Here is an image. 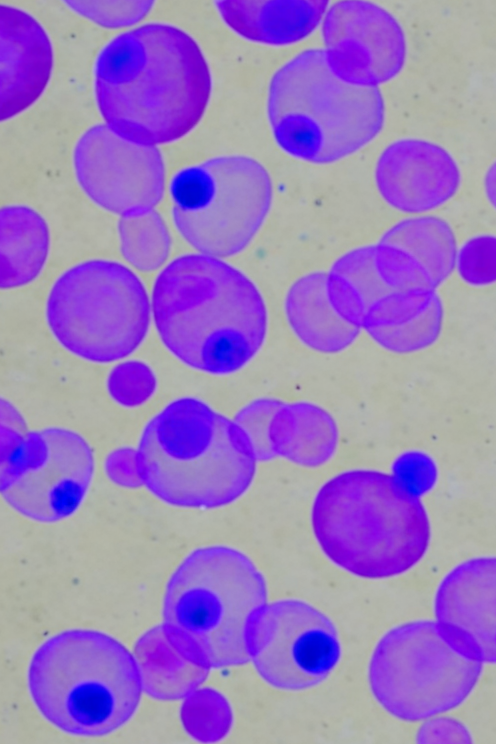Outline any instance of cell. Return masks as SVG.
Returning a JSON list of instances; mask_svg holds the SVG:
<instances>
[{"instance_id": "obj_28", "label": "cell", "mask_w": 496, "mask_h": 744, "mask_svg": "<svg viewBox=\"0 0 496 744\" xmlns=\"http://www.w3.org/2000/svg\"><path fill=\"white\" fill-rule=\"evenodd\" d=\"M108 386L116 400L126 405H135L152 394L155 379L152 371L143 363L126 362L112 371Z\"/></svg>"}, {"instance_id": "obj_21", "label": "cell", "mask_w": 496, "mask_h": 744, "mask_svg": "<svg viewBox=\"0 0 496 744\" xmlns=\"http://www.w3.org/2000/svg\"><path fill=\"white\" fill-rule=\"evenodd\" d=\"M268 438L274 456L318 466L335 451L337 429L331 416L317 406L282 403L271 420Z\"/></svg>"}, {"instance_id": "obj_17", "label": "cell", "mask_w": 496, "mask_h": 744, "mask_svg": "<svg viewBox=\"0 0 496 744\" xmlns=\"http://www.w3.org/2000/svg\"><path fill=\"white\" fill-rule=\"evenodd\" d=\"M375 179L389 205L421 213L441 206L456 193L460 172L443 147L421 139H402L382 152Z\"/></svg>"}, {"instance_id": "obj_8", "label": "cell", "mask_w": 496, "mask_h": 744, "mask_svg": "<svg viewBox=\"0 0 496 744\" xmlns=\"http://www.w3.org/2000/svg\"><path fill=\"white\" fill-rule=\"evenodd\" d=\"M146 291L125 266L94 260L74 266L54 284L47 320L70 352L93 362H111L132 353L149 326Z\"/></svg>"}, {"instance_id": "obj_31", "label": "cell", "mask_w": 496, "mask_h": 744, "mask_svg": "<svg viewBox=\"0 0 496 744\" xmlns=\"http://www.w3.org/2000/svg\"><path fill=\"white\" fill-rule=\"evenodd\" d=\"M107 467L109 475L115 482L127 486H136L142 483L137 469L135 451H116L109 458Z\"/></svg>"}, {"instance_id": "obj_6", "label": "cell", "mask_w": 496, "mask_h": 744, "mask_svg": "<svg viewBox=\"0 0 496 744\" xmlns=\"http://www.w3.org/2000/svg\"><path fill=\"white\" fill-rule=\"evenodd\" d=\"M28 689L41 715L71 735L98 737L126 724L142 694V676L128 649L95 630L71 629L34 653Z\"/></svg>"}, {"instance_id": "obj_29", "label": "cell", "mask_w": 496, "mask_h": 744, "mask_svg": "<svg viewBox=\"0 0 496 744\" xmlns=\"http://www.w3.org/2000/svg\"><path fill=\"white\" fill-rule=\"evenodd\" d=\"M282 402L272 399L257 400L248 405L236 418V422L249 435L257 459H268L274 457L269 444V427L271 420Z\"/></svg>"}, {"instance_id": "obj_13", "label": "cell", "mask_w": 496, "mask_h": 744, "mask_svg": "<svg viewBox=\"0 0 496 744\" xmlns=\"http://www.w3.org/2000/svg\"><path fill=\"white\" fill-rule=\"evenodd\" d=\"M77 180L100 207L121 216L152 209L165 186L162 155L156 146L128 141L107 125H95L77 141Z\"/></svg>"}, {"instance_id": "obj_20", "label": "cell", "mask_w": 496, "mask_h": 744, "mask_svg": "<svg viewBox=\"0 0 496 744\" xmlns=\"http://www.w3.org/2000/svg\"><path fill=\"white\" fill-rule=\"evenodd\" d=\"M286 314L299 339L323 353L344 350L360 331L333 307L325 273L308 274L291 286L286 298Z\"/></svg>"}, {"instance_id": "obj_23", "label": "cell", "mask_w": 496, "mask_h": 744, "mask_svg": "<svg viewBox=\"0 0 496 744\" xmlns=\"http://www.w3.org/2000/svg\"><path fill=\"white\" fill-rule=\"evenodd\" d=\"M380 242L396 247L415 259L435 288L456 267L458 250L455 235L449 224L438 217L403 220L389 229Z\"/></svg>"}, {"instance_id": "obj_10", "label": "cell", "mask_w": 496, "mask_h": 744, "mask_svg": "<svg viewBox=\"0 0 496 744\" xmlns=\"http://www.w3.org/2000/svg\"><path fill=\"white\" fill-rule=\"evenodd\" d=\"M482 663L455 651L436 622L404 623L378 642L369 683L379 704L404 721H419L459 706L470 695Z\"/></svg>"}, {"instance_id": "obj_14", "label": "cell", "mask_w": 496, "mask_h": 744, "mask_svg": "<svg viewBox=\"0 0 496 744\" xmlns=\"http://www.w3.org/2000/svg\"><path fill=\"white\" fill-rule=\"evenodd\" d=\"M327 289L338 314L369 331L384 324L402 296L435 287L409 254L379 242L352 250L338 259L327 274Z\"/></svg>"}, {"instance_id": "obj_16", "label": "cell", "mask_w": 496, "mask_h": 744, "mask_svg": "<svg viewBox=\"0 0 496 744\" xmlns=\"http://www.w3.org/2000/svg\"><path fill=\"white\" fill-rule=\"evenodd\" d=\"M444 640L468 659L496 663V557L461 563L441 581L434 600Z\"/></svg>"}, {"instance_id": "obj_11", "label": "cell", "mask_w": 496, "mask_h": 744, "mask_svg": "<svg viewBox=\"0 0 496 744\" xmlns=\"http://www.w3.org/2000/svg\"><path fill=\"white\" fill-rule=\"evenodd\" d=\"M24 430L9 428L8 448L3 447V498L18 513L38 522L67 518L90 485L91 449L67 429Z\"/></svg>"}, {"instance_id": "obj_19", "label": "cell", "mask_w": 496, "mask_h": 744, "mask_svg": "<svg viewBox=\"0 0 496 744\" xmlns=\"http://www.w3.org/2000/svg\"><path fill=\"white\" fill-rule=\"evenodd\" d=\"M220 16L239 36L288 45L307 37L326 14L327 1H217Z\"/></svg>"}, {"instance_id": "obj_1", "label": "cell", "mask_w": 496, "mask_h": 744, "mask_svg": "<svg viewBox=\"0 0 496 744\" xmlns=\"http://www.w3.org/2000/svg\"><path fill=\"white\" fill-rule=\"evenodd\" d=\"M95 95L106 125L146 146L176 141L201 120L211 74L197 42L178 27L150 23L122 33L99 53Z\"/></svg>"}, {"instance_id": "obj_4", "label": "cell", "mask_w": 496, "mask_h": 744, "mask_svg": "<svg viewBox=\"0 0 496 744\" xmlns=\"http://www.w3.org/2000/svg\"><path fill=\"white\" fill-rule=\"evenodd\" d=\"M257 455L247 432L195 398L173 401L145 427L136 451L141 482L173 506L216 508L251 485Z\"/></svg>"}, {"instance_id": "obj_7", "label": "cell", "mask_w": 496, "mask_h": 744, "mask_svg": "<svg viewBox=\"0 0 496 744\" xmlns=\"http://www.w3.org/2000/svg\"><path fill=\"white\" fill-rule=\"evenodd\" d=\"M267 112L283 151L321 164L365 146L381 131L385 118L379 89L337 77L320 49L303 51L274 74Z\"/></svg>"}, {"instance_id": "obj_26", "label": "cell", "mask_w": 496, "mask_h": 744, "mask_svg": "<svg viewBox=\"0 0 496 744\" xmlns=\"http://www.w3.org/2000/svg\"><path fill=\"white\" fill-rule=\"evenodd\" d=\"M456 267L470 285L496 282V236L482 235L468 240L458 251Z\"/></svg>"}, {"instance_id": "obj_3", "label": "cell", "mask_w": 496, "mask_h": 744, "mask_svg": "<svg viewBox=\"0 0 496 744\" xmlns=\"http://www.w3.org/2000/svg\"><path fill=\"white\" fill-rule=\"evenodd\" d=\"M312 526L333 563L367 579L408 571L423 558L431 537L417 495L396 476L370 470L325 483L313 504Z\"/></svg>"}, {"instance_id": "obj_24", "label": "cell", "mask_w": 496, "mask_h": 744, "mask_svg": "<svg viewBox=\"0 0 496 744\" xmlns=\"http://www.w3.org/2000/svg\"><path fill=\"white\" fill-rule=\"evenodd\" d=\"M442 322L440 297L435 289H422L399 310L389 326L368 333L387 350L410 353L433 344L440 335Z\"/></svg>"}, {"instance_id": "obj_30", "label": "cell", "mask_w": 496, "mask_h": 744, "mask_svg": "<svg viewBox=\"0 0 496 744\" xmlns=\"http://www.w3.org/2000/svg\"><path fill=\"white\" fill-rule=\"evenodd\" d=\"M471 736L462 723L457 720L439 717L424 723L419 730L417 740L421 743H467Z\"/></svg>"}, {"instance_id": "obj_32", "label": "cell", "mask_w": 496, "mask_h": 744, "mask_svg": "<svg viewBox=\"0 0 496 744\" xmlns=\"http://www.w3.org/2000/svg\"><path fill=\"white\" fill-rule=\"evenodd\" d=\"M485 191L489 202L496 209V161L485 175Z\"/></svg>"}, {"instance_id": "obj_2", "label": "cell", "mask_w": 496, "mask_h": 744, "mask_svg": "<svg viewBox=\"0 0 496 744\" xmlns=\"http://www.w3.org/2000/svg\"><path fill=\"white\" fill-rule=\"evenodd\" d=\"M152 308L169 351L211 374L241 369L266 336V307L256 286L208 255H185L170 263L155 282Z\"/></svg>"}, {"instance_id": "obj_9", "label": "cell", "mask_w": 496, "mask_h": 744, "mask_svg": "<svg viewBox=\"0 0 496 744\" xmlns=\"http://www.w3.org/2000/svg\"><path fill=\"white\" fill-rule=\"evenodd\" d=\"M170 193L184 239L208 256L228 257L247 247L263 224L272 182L255 159L221 156L180 170Z\"/></svg>"}, {"instance_id": "obj_5", "label": "cell", "mask_w": 496, "mask_h": 744, "mask_svg": "<svg viewBox=\"0 0 496 744\" xmlns=\"http://www.w3.org/2000/svg\"><path fill=\"white\" fill-rule=\"evenodd\" d=\"M266 583L252 561L226 546L194 550L171 575L164 594V637L183 659L225 668L247 663L249 629L266 605Z\"/></svg>"}, {"instance_id": "obj_22", "label": "cell", "mask_w": 496, "mask_h": 744, "mask_svg": "<svg viewBox=\"0 0 496 744\" xmlns=\"http://www.w3.org/2000/svg\"><path fill=\"white\" fill-rule=\"evenodd\" d=\"M49 249L44 219L33 209L5 206L1 210V286L20 287L40 273Z\"/></svg>"}, {"instance_id": "obj_18", "label": "cell", "mask_w": 496, "mask_h": 744, "mask_svg": "<svg viewBox=\"0 0 496 744\" xmlns=\"http://www.w3.org/2000/svg\"><path fill=\"white\" fill-rule=\"evenodd\" d=\"M1 120L19 115L45 90L53 66L47 33L27 12L1 5Z\"/></svg>"}, {"instance_id": "obj_27", "label": "cell", "mask_w": 496, "mask_h": 744, "mask_svg": "<svg viewBox=\"0 0 496 744\" xmlns=\"http://www.w3.org/2000/svg\"><path fill=\"white\" fill-rule=\"evenodd\" d=\"M79 15L106 28H120L142 20L152 9V1H66Z\"/></svg>"}, {"instance_id": "obj_15", "label": "cell", "mask_w": 496, "mask_h": 744, "mask_svg": "<svg viewBox=\"0 0 496 744\" xmlns=\"http://www.w3.org/2000/svg\"><path fill=\"white\" fill-rule=\"evenodd\" d=\"M322 28L326 61L349 84L377 87L404 65L403 30L389 12L373 3H336L326 12Z\"/></svg>"}, {"instance_id": "obj_12", "label": "cell", "mask_w": 496, "mask_h": 744, "mask_svg": "<svg viewBox=\"0 0 496 744\" xmlns=\"http://www.w3.org/2000/svg\"><path fill=\"white\" fill-rule=\"evenodd\" d=\"M250 657L260 677L282 690H304L323 682L340 658L335 626L300 600L265 605L249 629Z\"/></svg>"}, {"instance_id": "obj_25", "label": "cell", "mask_w": 496, "mask_h": 744, "mask_svg": "<svg viewBox=\"0 0 496 744\" xmlns=\"http://www.w3.org/2000/svg\"><path fill=\"white\" fill-rule=\"evenodd\" d=\"M124 258L135 268H159L170 251V235L162 217L153 209L127 214L118 224Z\"/></svg>"}]
</instances>
